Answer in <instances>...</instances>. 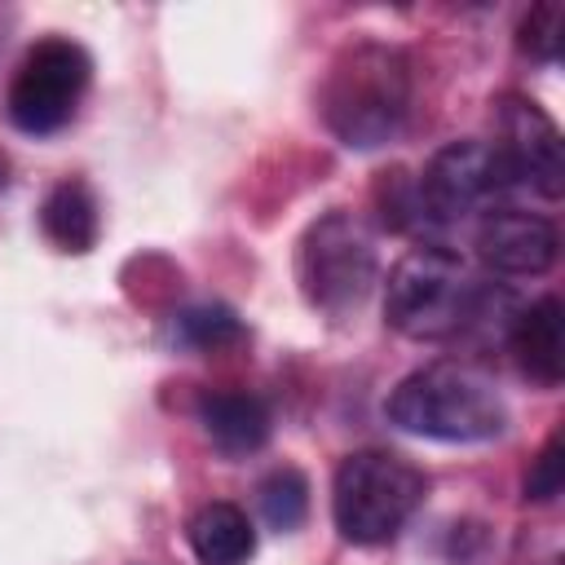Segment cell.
I'll return each instance as SVG.
<instances>
[{
  "mask_svg": "<svg viewBox=\"0 0 565 565\" xmlns=\"http://www.w3.org/2000/svg\"><path fill=\"white\" fill-rule=\"evenodd\" d=\"M256 503L269 530L287 534L309 516V481L296 468H274L260 486H256Z\"/></svg>",
  "mask_w": 565,
  "mask_h": 565,
  "instance_id": "cell-14",
  "label": "cell"
},
{
  "mask_svg": "<svg viewBox=\"0 0 565 565\" xmlns=\"http://www.w3.org/2000/svg\"><path fill=\"white\" fill-rule=\"evenodd\" d=\"M88 75H93V62L75 40L49 35V40L31 44L26 57L18 62V75L4 97L9 124L31 137L57 132L75 115V106L88 88Z\"/></svg>",
  "mask_w": 565,
  "mask_h": 565,
  "instance_id": "cell-6",
  "label": "cell"
},
{
  "mask_svg": "<svg viewBox=\"0 0 565 565\" xmlns=\"http://www.w3.org/2000/svg\"><path fill=\"white\" fill-rule=\"evenodd\" d=\"M508 181L512 177H508L499 150L486 141H472V137L441 146L428 159L424 177H415L428 221H463V216L490 207V199H499L508 190Z\"/></svg>",
  "mask_w": 565,
  "mask_h": 565,
  "instance_id": "cell-7",
  "label": "cell"
},
{
  "mask_svg": "<svg viewBox=\"0 0 565 565\" xmlns=\"http://www.w3.org/2000/svg\"><path fill=\"white\" fill-rule=\"evenodd\" d=\"M199 565H247L256 556V530L238 503H203L185 525Z\"/></svg>",
  "mask_w": 565,
  "mask_h": 565,
  "instance_id": "cell-12",
  "label": "cell"
},
{
  "mask_svg": "<svg viewBox=\"0 0 565 565\" xmlns=\"http://www.w3.org/2000/svg\"><path fill=\"white\" fill-rule=\"evenodd\" d=\"M199 424L225 455H252L269 441V406L247 388H212L199 397Z\"/></svg>",
  "mask_w": 565,
  "mask_h": 565,
  "instance_id": "cell-11",
  "label": "cell"
},
{
  "mask_svg": "<svg viewBox=\"0 0 565 565\" xmlns=\"http://www.w3.org/2000/svg\"><path fill=\"white\" fill-rule=\"evenodd\" d=\"M565 486V455H561V433H552L543 441V450L534 455L530 472H525V499L530 503H552Z\"/></svg>",
  "mask_w": 565,
  "mask_h": 565,
  "instance_id": "cell-17",
  "label": "cell"
},
{
  "mask_svg": "<svg viewBox=\"0 0 565 565\" xmlns=\"http://www.w3.org/2000/svg\"><path fill=\"white\" fill-rule=\"evenodd\" d=\"M384 411L402 433L433 441H490L508 424L499 384L472 362H433L406 375Z\"/></svg>",
  "mask_w": 565,
  "mask_h": 565,
  "instance_id": "cell-2",
  "label": "cell"
},
{
  "mask_svg": "<svg viewBox=\"0 0 565 565\" xmlns=\"http://www.w3.org/2000/svg\"><path fill=\"white\" fill-rule=\"evenodd\" d=\"M499 110V159L508 168L512 181L539 190L543 199H561L565 190V159H561V128L552 124V115L521 93H503L494 102Z\"/></svg>",
  "mask_w": 565,
  "mask_h": 565,
  "instance_id": "cell-8",
  "label": "cell"
},
{
  "mask_svg": "<svg viewBox=\"0 0 565 565\" xmlns=\"http://www.w3.org/2000/svg\"><path fill=\"white\" fill-rule=\"evenodd\" d=\"M481 305L468 260L441 243L411 247L384 282V318L406 340H446Z\"/></svg>",
  "mask_w": 565,
  "mask_h": 565,
  "instance_id": "cell-3",
  "label": "cell"
},
{
  "mask_svg": "<svg viewBox=\"0 0 565 565\" xmlns=\"http://www.w3.org/2000/svg\"><path fill=\"white\" fill-rule=\"evenodd\" d=\"M508 344L516 353V366L539 384H561L565 375V309L556 296H543L525 305L508 331Z\"/></svg>",
  "mask_w": 565,
  "mask_h": 565,
  "instance_id": "cell-10",
  "label": "cell"
},
{
  "mask_svg": "<svg viewBox=\"0 0 565 565\" xmlns=\"http://www.w3.org/2000/svg\"><path fill=\"white\" fill-rule=\"evenodd\" d=\"M556 247H561L556 225L547 216L516 212V207L486 212L477 230V256L499 274H543L552 269Z\"/></svg>",
  "mask_w": 565,
  "mask_h": 565,
  "instance_id": "cell-9",
  "label": "cell"
},
{
  "mask_svg": "<svg viewBox=\"0 0 565 565\" xmlns=\"http://www.w3.org/2000/svg\"><path fill=\"white\" fill-rule=\"evenodd\" d=\"M4 172H9V163H4V154H0V185H4V181H9V177H4Z\"/></svg>",
  "mask_w": 565,
  "mask_h": 565,
  "instance_id": "cell-18",
  "label": "cell"
},
{
  "mask_svg": "<svg viewBox=\"0 0 565 565\" xmlns=\"http://www.w3.org/2000/svg\"><path fill=\"white\" fill-rule=\"evenodd\" d=\"M561 31H565V9L561 4H534L516 26V44L534 62H556L561 57Z\"/></svg>",
  "mask_w": 565,
  "mask_h": 565,
  "instance_id": "cell-16",
  "label": "cell"
},
{
  "mask_svg": "<svg viewBox=\"0 0 565 565\" xmlns=\"http://www.w3.org/2000/svg\"><path fill=\"white\" fill-rule=\"evenodd\" d=\"M322 124L349 146V150H375L393 141L411 110V62L402 49L380 40L349 44L322 88H318Z\"/></svg>",
  "mask_w": 565,
  "mask_h": 565,
  "instance_id": "cell-1",
  "label": "cell"
},
{
  "mask_svg": "<svg viewBox=\"0 0 565 565\" xmlns=\"http://www.w3.org/2000/svg\"><path fill=\"white\" fill-rule=\"evenodd\" d=\"M424 490L428 481L411 459L393 450H353L340 459L331 481L335 530L358 547L388 543L424 503Z\"/></svg>",
  "mask_w": 565,
  "mask_h": 565,
  "instance_id": "cell-4",
  "label": "cell"
},
{
  "mask_svg": "<svg viewBox=\"0 0 565 565\" xmlns=\"http://www.w3.org/2000/svg\"><path fill=\"white\" fill-rule=\"evenodd\" d=\"M40 230L57 252H71V256L93 252L97 234H102V216H97L93 190L84 181H71V177L57 181L40 203Z\"/></svg>",
  "mask_w": 565,
  "mask_h": 565,
  "instance_id": "cell-13",
  "label": "cell"
},
{
  "mask_svg": "<svg viewBox=\"0 0 565 565\" xmlns=\"http://www.w3.org/2000/svg\"><path fill=\"white\" fill-rule=\"evenodd\" d=\"M296 282L300 296L331 318L358 309L375 282V230L358 212L318 216L296 243Z\"/></svg>",
  "mask_w": 565,
  "mask_h": 565,
  "instance_id": "cell-5",
  "label": "cell"
},
{
  "mask_svg": "<svg viewBox=\"0 0 565 565\" xmlns=\"http://www.w3.org/2000/svg\"><path fill=\"white\" fill-rule=\"evenodd\" d=\"M172 335L190 349H203V353H216V349H230L243 340V322L234 309L225 305H194L185 313H177L172 322Z\"/></svg>",
  "mask_w": 565,
  "mask_h": 565,
  "instance_id": "cell-15",
  "label": "cell"
}]
</instances>
